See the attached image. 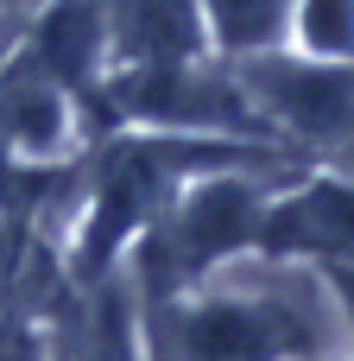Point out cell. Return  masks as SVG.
Listing matches in <instances>:
<instances>
[{
    "mask_svg": "<svg viewBox=\"0 0 354 361\" xmlns=\"http://www.w3.org/2000/svg\"><path fill=\"white\" fill-rule=\"evenodd\" d=\"M139 311L146 361H304L342 349L323 273L266 254H247L209 286Z\"/></svg>",
    "mask_w": 354,
    "mask_h": 361,
    "instance_id": "obj_1",
    "label": "cell"
},
{
    "mask_svg": "<svg viewBox=\"0 0 354 361\" xmlns=\"http://www.w3.org/2000/svg\"><path fill=\"white\" fill-rule=\"evenodd\" d=\"M323 286H329V305H336L342 355H354V267H336V273H323Z\"/></svg>",
    "mask_w": 354,
    "mask_h": 361,
    "instance_id": "obj_9",
    "label": "cell"
},
{
    "mask_svg": "<svg viewBox=\"0 0 354 361\" xmlns=\"http://www.w3.org/2000/svg\"><path fill=\"white\" fill-rule=\"evenodd\" d=\"M51 361H146V311L127 273L70 286L51 317Z\"/></svg>",
    "mask_w": 354,
    "mask_h": 361,
    "instance_id": "obj_5",
    "label": "cell"
},
{
    "mask_svg": "<svg viewBox=\"0 0 354 361\" xmlns=\"http://www.w3.org/2000/svg\"><path fill=\"white\" fill-rule=\"evenodd\" d=\"M139 127V133H190V140H247L279 146L260 102L247 95L241 70L215 51L171 57V63H114L89 95V140Z\"/></svg>",
    "mask_w": 354,
    "mask_h": 361,
    "instance_id": "obj_3",
    "label": "cell"
},
{
    "mask_svg": "<svg viewBox=\"0 0 354 361\" xmlns=\"http://www.w3.org/2000/svg\"><path fill=\"white\" fill-rule=\"evenodd\" d=\"M285 171H298V165H222V171L190 178L120 260L133 298L139 305H171L184 292L209 286L215 273H228L234 260H247L253 241H260L266 190Z\"/></svg>",
    "mask_w": 354,
    "mask_h": 361,
    "instance_id": "obj_2",
    "label": "cell"
},
{
    "mask_svg": "<svg viewBox=\"0 0 354 361\" xmlns=\"http://www.w3.org/2000/svg\"><path fill=\"white\" fill-rule=\"evenodd\" d=\"M203 6V32H209V51L241 63V57H260V51H279L285 44V19H291V0H196Z\"/></svg>",
    "mask_w": 354,
    "mask_h": 361,
    "instance_id": "obj_7",
    "label": "cell"
},
{
    "mask_svg": "<svg viewBox=\"0 0 354 361\" xmlns=\"http://www.w3.org/2000/svg\"><path fill=\"white\" fill-rule=\"evenodd\" d=\"M317 63H354V0H291L285 44Z\"/></svg>",
    "mask_w": 354,
    "mask_h": 361,
    "instance_id": "obj_8",
    "label": "cell"
},
{
    "mask_svg": "<svg viewBox=\"0 0 354 361\" xmlns=\"http://www.w3.org/2000/svg\"><path fill=\"white\" fill-rule=\"evenodd\" d=\"M108 13V70L114 63H171L203 57V6L196 0H101Z\"/></svg>",
    "mask_w": 354,
    "mask_h": 361,
    "instance_id": "obj_6",
    "label": "cell"
},
{
    "mask_svg": "<svg viewBox=\"0 0 354 361\" xmlns=\"http://www.w3.org/2000/svg\"><path fill=\"white\" fill-rule=\"evenodd\" d=\"M253 254L285 260V267H310V273L354 267V171H336V165L285 171L266 190Z\"/></svg>",
    "mask_w": 354,
    "mask_h": 361,
    "instance_id": "obj_4",
    "label": "cell"
},
{
    "mask_svg": "<svg viewBox=\"0 0 354 361\" xmlns=\"http://www.w3.org/2000/svg\"><path fill=\"white\" fill-rule=\"evenodd\" d=\"M304 361H354V355H342V349H329V355H304Z\"/></svg>",
    "mask_w": 354,
    "mask_h": 361,
    "instance_id": "obj_10",
    "label": "cell"
}]
</instances>
